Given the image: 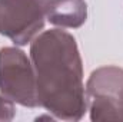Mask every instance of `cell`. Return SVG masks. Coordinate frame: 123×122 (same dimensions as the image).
Returning a JSON list of instances; mask_svg holds the SVG:
<instances>
[{
	"mask_svg": "<svg viewBox=\"0 0 123 122\" xmlns=\"http://www.w3.org/2000/svg\"><path fill=\"white\" fill-rule=\"evenodd\" d=\"M39 105L62 121H80L87 109L83 63L76 39L62 29L40 33L30 45Z\"/></svg>",
	"mask_w": 123,
	"mask_h": 122,
	"instance_id": "1",
	"label": "cell"
},
{
	"mask_svg": "<svg viewBox=\"0 0 123 122\" xmlns=\"http://www.w3.org/2000/svg\"><path fill=\"white\" fill-rule=\"evenodd\" d=\"M86 105L93 122L123 121V68L110 65L93 70L86 83Z\"/></svg>",
	"mask_w": 123,
	"mask_h": 122,
	"instance_id": "2",
	"label": "cell"
},
{
	"mask_svg": "<svg viewBox=\"0 0 123 122\" xmlns=\"http://www.w3.org/2000/svg\"><path fill=\"white\" fill-rule=\"evenodd\" d=\"M0 93L26 108L40 106L33 63L19 47L0 49Z\"/></svg>",
	"mask_w": 123,
	"mask_h": 122,
	"instance_id": "3",
	"label": "cell"
},
{
	"mask_svg": "<svg viewBox=\"0 0 123 122\" xmlns=\"http://www.w3.org/2000/svg\"><path fill=\"white\" fill-rule=\"evenodd\" d=\"M47 0H0V34L25 46L44 27Z\"/></svg>",
	"mask_w": 123,
	"mask_h": 122,
	"instance_id": "4",
	"label": "cell"
},
{
	"mask_svg": "<svg viewBox=\"0 0 123 122\" xmlns=\"http://www.w3.org/2000/svg\"><path fill=\"white\" fill-rule=\"evenodd\" d=\"M46 19L59 27L77 29L87 19V4L85 0H47Z\"/></svg>",
	"mask_w": 123,
	"mask_h": 122,
	"instance_id": "5",
	"label": "cell"
},
{
	"mask_svg": "<svg viewBox=\"0 0 123 122\" xmlns=\"http://www.w3.org/2000/svg\"><path fill=\"white\" fill-rule=\"evenodd\" d=\"M14 115H16V109H14L13 102L0 93V122L12 121Z\"/></svg>",
	"mask_w": 123,
	"mask_h": 122,
	"instance_id": "6",
	"label": "cell"
}]
</instances>
